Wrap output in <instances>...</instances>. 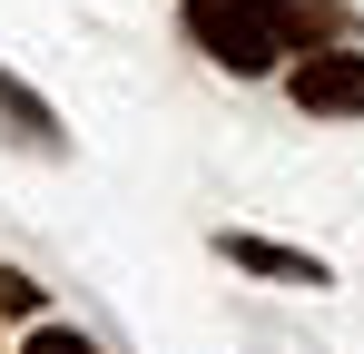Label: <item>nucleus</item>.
Wrapping results in <instances>:
<instances>
[{
  "label": "nucleus",
  "instance_id": "obj_4",
  "mask_svg": "<svg viewBox=\"0 0 364 354\" xmlns=\"http://www.w3.org/2000/svg\"><path fill=\"white\" fill-rule=\"evenodd\" d=\"M286 50H325V40H355V10L345 0H246Z\"/></svg>",
  "mask_w": 364,
  "mask_h": 354
},
{
  "label": "nucleus",
  "instance_id": "obj_7",
  "mask_svg": "<svg viewBox=\"0 0 364 354\" xmlns=\"http://www.w3.org/2000/svg\"><path fill=\"white\" fill-rule=\"evenodd\" d=\"M0 315H40V276H20V266H0Z\"/></svg>",
  "mask_w": 364,
  "mask_h": 354
},
{
  "label": "nucleus",
  "instance_id": "obj_5",
  "mask_svg": "<svg viewBox=\"0 0 364 354\" xmlns=\"http://www.w3.org/2000/svg\"><path fill=\"white\" fill-rule=\"evenodd\" d=\"M0 128H10L20 148H40V158H60V148H69V128L50 118V99H40L30 79H10V69H0Z\"/></svg>",
  "mask_w": 364,
  "mask_h": 354
},
{
  "label": "nucleus",
  "instance_id": "obj_6",
  "mask_svg": "<svg viewBox=\"0 0 364 354\" xmlns=\"http://www.w3.org/2000/svg\"><path fill=\"white\" fill-rule=\"evenodd\" d=\"M20 354H99V345H89L79 325H30V345H20Z\"/></svg>",
  "mask_w": 364,
  "mask_h": 354
},
{
  "label": "nucleus",
  "instance_id": "obj_3",
  "mask_svg": "<svg viewBox=\"0 0 364 354\" xmlns=\"http://www.w3.org/2000/svg\"><path fill=\"white\" fill-rule=\"evenodd\" d=\"M217 256H227V266H246V276H276V286H335V266H325V256H305V246H276V236H246V227H227L217 236Z\"/></svg>",
  "mask_w": 364,
  "mask_h": 354
},
{
  "label": "nucleus",
  "instance_id": "obj_2",
  "mask_svg": "<svg viewBox=\"0 0 364 354\" xmlns=\"http://www.w3.org/2000/svg\"><path fill=\"white\" fill-rule=\"evenodd\" d=\"M286 99H296L305 118H364V50H345V40L305 50L296 69H286Z\"/></svg>",
  "mask_w": 364,
  "mask_h": 354
},
{
  "label": "nucleus",
  "instance_id": "obj_1",
  "mask_svg": "<svg viewBox=\"0 0 364 354\" xmlns=\"http://www.w3.org/2000/svg\"><path fill=\"white\" fill-rule=\"evenodd\" d=\"M178 20H187V40L217 59L227 79H266V69L286 59V40H276V30H266V20H256L246 0H187Z\"/></svg>",
  "mask_w": 364,
  "mask_h": 354
}]
</instances>
